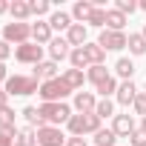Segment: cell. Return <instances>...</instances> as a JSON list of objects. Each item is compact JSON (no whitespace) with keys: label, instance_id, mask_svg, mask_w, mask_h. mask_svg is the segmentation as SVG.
Listing matches in <instances>:
<instances>
[{"label":"cell","instance_id":"12","mask_svg":"<svg viewBox=\"0 0 146 146\" xmlns=\"http://www.w3.org/2000/svg\"><path fill=\"white\" fill-rule=\"evenodd\" d=\"M35 78L43 80V83H46V80H54V78H57V63H54V60H40V63L35 66Z\"/></svg>","mask_w":146,"mask_h":146},{"label":"cell","instance_id":"46","mask_svg":"<svg viewBox=\"0 0 146 146\" xmlns=\"http://www.w3.org/2000/svg\"><path fill=\"white\" fill-rule=\"evenodd\" d=\"M143 37H146V26H143Z\"/></svg>","mask_w":146,"mask_h":146},{"label":"cell","instance_id":"45","mask_svg":"<svg viewBox=\"0 0 146 146\" xmlns=\"http://www.w3.org/2000/svg\"><path fill=\"white\" fill-rule=\"evenodd\" d=\"M140 129H143V132H146V117H143V126H140Z\"/></svg>","mask_w":146,"mask_h":146},{"label":"cell","instance_id":"44","mask_svg":"<svg viewBox=\"0 0 146 146\" xmlns=\"http://www.w3.org/2000/svg\"><path fill=\"white\" fill-rule=\"evenodd\" d=\"M137 9H143V12H146V0H140V3H137Z\"/></svg>","mask_w":146,"mask_h":146},{"label":"cell","instance_id":"34","mask_svg":"<svg viewBox=\"0 0 146 146\" xmlns=\"http://www.w3.org/2000/svg\"><path fill=\"white\" fill-rule=\"evenodd\" d=\"M29 9H32V15H49V3L46 0H29Z\"/></svg>","mask_w":146,"mask_h":146},{"label":"cell","instance_id":"29","mask_svg":"<svg viewBox=\"0 0 146 146\" xmlns=\"http://www.w3.org/2000/svg\"><path fill=\"white\" fill-rule=\"evenodd\" d=\"M95 115L103 120V117H112L115 115V106H112V100L109 98H103V100H98V106H95Z\"/></svg>","mask_w":146,"mask_h":146},{"label":"cell","instance_id":"3","mask_svg":"<svg viewBox=\"0 0 146 146\" xmlns=\"http://www.w3.org/2000/svg\"><path fill=\"white\" fill-rule=\"evenodd\" d=\"M29 37H32V26L29 23H6L3 26V40L6 43H17V46H23V43H29Z\"/></svg>","mask_w":146,"mask_h":146},{"label":"cell","instance_id":"20","mask_svg":"<svg viewBox=\"0 0 146 146\" xmlns=\"http://www.w3.org/2000/svg\"><path fill=\"white\" fill-rule=\"evenodd\" d=\"M9 12H12V17H15L17 23H23V20H26V17L32 15V9H29V3H26V0H15Z\"/></svg>","mask_w":146,"mask_h":146},{"label":"cell","instance_id":"43","mask_svg":"<svg viewBox=\"0 0 146 146\" xmlns=\"http://www.w3.org/2000/svg\"><path fill=\"white\" fill-rule=\"evenodd\" d=\"M6 100H9V95H6V89H0V109L6 106Z\"/></svg>","mask_w":146,"mask_h":146},{"label":"cell","instance_id":"13","mask_svg":"<svg viewBox=\"0 0 146 146\" xmlns=\"http://www.w3.org/2000/svg\"><path fill=\"white\" fill-rule=\"evenodd\" d=\"M123 26H126V15H120L117 9H106V29L123 32Z\"/></svg>","mask_w":146,"mask_h":146},{"label":"cell","instance_id":"27","mask_svg":"<svg viewBox=\"0 0 146 146\" xmlns=\"http://www.w3.org/2000/svg\"><path fill=\"white\" fill-rule=\"evenodd\" d=\"M115 69H117V75L126 78V80H132V75H135V63H132L129 57H120V60L115 63Z\"/></svg>","mask_w":146,"mask_h":146},{"label":"cell","instance_id":"19","mask_svg":"<svg viewBox=\"0 0 146 146\" xmlns=\"http://www.w3.org/2000/svg\"><path fill=\"white\" fill-rule=\"evenodd\" d=\"M23 117H26L32 126H37V129H46V126H49L46 117L40 115V109H35V106H26V109H23Z\"/></svg>","mask_w":146,"mask_h":146},{"label":"cell","instance_id":"40","mask_svg":"<svg viewBox=\"0 0 146 146\" xmlns=\"http://www.w3.org/2000/svg\"><path fill=\"white\" fill-rule=\"evenodd\" d=\"M66 146H89V143H86L83 137H69V140H66Z\"/></svg>","mask_w":146,"mask_h":146},{"label":"cell","instance_id":"5","mask_svg":"<svg viewBox=\"0 0 146 146\" xmlns=\"http://www.w3.org/2000/svg\"><path fill=\"white\" fill-rule=\"evenodd\" d=\"M126 35L123 32H112V29H103L100 32V37H98V46L103 49V52H109V49H123L126 46Z\"/></svg>","mask_w":146,"mask_h":146},{"label":"cell","instance_id":"24","mask_svg":"<svg viewBox=\"0 0 146 146\" xmlns=\"http://www.w3.org/2000/svg\"><path fill=\"white\" fill-rule=\"evenodd\" d=\"M126 46H129L132 54H143V52H146V37H143V35H129Z\"/></svg>","mask_w":146,"mask_h":146},{"label":"cell","instance_id":"22","mask_svg":"<svg viewBox=\"0 0 146 146\" xmlns=\"http://www.w3.org/2000/svg\"><path fill=\"white\" fill-rule=\"evenodd\" d=\"M49 26L52 29H72V17L66 15V12H52V17H49Z\"/></svg>","mask_w":146,"mask_h":146},{"label":"cell","instance_id":"23","mask_svg":"<svg viewBox=\"0 0 146 146\" xmlns=\"http://www.w3.org/2000/svg\"><path fill=\"white\" fill-rule=\"evenodd\" d=\"M69 60H72V69H89V57H86V52L83 49H72V54H69Z\"/></svg>","mask_w":146,"mask_h":146},{"label":"cell","instance_id":"14","mask_svg":"<svg viewBox=\"0 0 146 146\" xmlns=\"http://www.w3.org/2000/svg\"><path fill=\"white\" fill-rule=\"evenodd\" d=\"M83 52H86V57H89V66H103L106 52H103L98 43H86V46H83Z\"/></svg>","mask_w":146,"mask_h":146},{"label":"cell","instance_id":"37","mask_svg":"<svg viewBox=\"0 0 146 146\" xmlns=\"http://www.w3.org/2000/svg\"><path fill=\"white\" fill-rule=\"evenodd\" d=\"M132 106H135V112H137V115H143V117H146V92H137V98H135V103H132Z\"/></svg>","mask_w":146,"mask_h":146},{"label":"cell","instance_id":"33","mask_svg":"<svg viewBox=\"0 0 146 146\" xmlns=\"http://www.w3.org/2000/svg\"><path fill=\"white\" fill-rule=\"evenodd\" d=\"M9 126H15V112L9 106H3L0 109V129H9Z\"/></svg>","mask_w":146,"mask_h":146},{"label":"cell","instance_id":"2","mask_svg":"<svg viewBox=\"0 0 146 146\" xmlns=\"http://www.w3.org/2000/svg\"><path fill=\"white\" fill-rule=\"evenodd\" d=\"M6 95H35V92H40V86H37V78L32 75V78H23V75H15V78H9L6 80Z\"/></svg>","mask_w":146,"mask_h":146},{"label":"cell","instance_id":"31","mask_svg":"<svg viewBox=\"0 0 146 146\" xmlns=\"http://www.w3.org/2000/svg\"><path fill=\"white\" fill-rule=\"evenodd\" d=\"M89 26H106V9H100V6H95V12H92V17H89Z\"/></svg>","mask_w":146,"mask_h":146},{"label":"cell","instance_id":"4","mask_svg":"<svg viewBox=\"0 0 146 146\" xmlns=\"http://www.w3.org/2000/svg\"><path fill=\"white\" fill-rule=\"evenodd\" d=\"M40 115L46 117V123H69V117H72V109L66 106V103H43L40 106Z\"/></svg>","mask_w":146,"mask_h":146},{"label":"cell","instance_id":"7","mask_svg":"<svg viewBox=\"0 0 146 146\" xmlns=\"http://www.w3.org/2000/svg\"><path fill=\"white\" fill-rule=\"evenodd\" d=\"M69 137H63V132L57 126H46V129H37V143L40 146H63Z\"/></svg>","mask_w":146,"mask_h":146},{"label":"cell","instance_id":"36","mask_svg":"<svg viewBox=\"0 0 146 146\" xmlns=\"http://www.w3.org/2000/svg\"><path fill=\"white\" fill-rule=\"evenodd\" d=\"M86 132H92V135H98L100 132V117L92 112V115H86Z\"/></svg>","mask_w":146,"mask_h":146},{"label":"cell","instance_id":"10","mask_svg":"<svg viewBox=\"0 0 146 146\" xmlns=\"http://www.w3.org/2000/svg\"><path fill=\"white\" fill-rule=\"evenodd\" d=\"M49 54H52V60H54V63H57V60H63V57H69V54H72L69 40H66V37H52V43H49Z\"/></svg>","mask_w":146,"mask_h":146},{"label":"cell","instance_id":"9","mask_svg":"<svg viewBox=\"0 0 146 146\" xmlns=\"http://www.w3.org/2000/svg\"><path fill=\"white\" fill-rule=\"evenodd\" d=\"M95 106H98V98H95L92 92H78V95H75V109H78L80 115H92Z\"/></svg>","mask_w":146,"mask_h":146},{"label":"cell","instance_id":"38","mask_svg":"<svg viewBox=\"0 0 146 146\" xmlns=\"http://www.w3.org/2000/svg\"><path fill=\"white\" fill-rule=\"evenodd\" d=\"M129 140H132V146H146V132L143 129H135L129 135Z\"/></svg>","mask_w":146,"mask_h":146},{"label":"cell","instance_id":"28","mask_svg":"<svg viewBox=\"0 0 146 146\" xmlns=\"http://www.w3.org/2000/svg\"><path fill=\"white\" fill-rule=\"evenodd\" d=\"M115 140H117V135L112 129H100L95 135V146H115Z\"/></svg>","mask_w":146,"mask_h":146},{"label":"cell","instance_id":"30","mask_svg":"<svg viewBox=\"0 0 146 146\" xmlns=\"http://www.w3.org/2000/svg\"><path fill=\"white\" fill-rule=\"evenodd\" d=\"M0 146H17V129L15 126L0 129Z\"/></svg>","mask_w":146,"mask_h":146},{"label":"cell","instance_id":"18","mask_svg":"<svg viewBox=\"0 0 146 146\" xmlns=\"http://www.w3.org/2000/svg\"><path fill=\"white\" fill-rule=\"evenodd\" d=\"M92 12H95V3H89V0H80V3H75V9H72V15L78 20H83V23H89Z\"/></svg>","mask_w":146,"mask_h":146},{"label":"cell","instance_id":"39","mask_svg":"<svg viewBox=\"0 0 146 146\" xmlns=\"http://www.w3.org/2000/svg\"><path fill=\"white\" fill-rule=\"evenodd\" d=\"M9 54H12V49H9V43H6V40H0V63H3V60H6Z\"/></svg>","mask_w":146,"mask_h":146},{"label":"cell","instance_id":"42","mask_svg":"<svg viewBox=\"0 0 146 146\" xmlns=\"http://www.w3.org/2000/svg\"><path fill=\"white\" fill-rule=\"evenodd\" d=\"M9 9H12V3H6V0H0V15H6Z\"/></svg>","mask_w":146,"mask_h":146},{"label":"cell","instance_id":"26","mask_svg":"<svg viewBox=\"0 0 146 146\" xmlns=\"http://www.w3.org/2000/svg\"><path fill=\"white\" fill-rule=\"evenodd\" d=\"M86 78L98 86V83H103V80L109 78V72H106V66H89V69H86Z\"/></svg>","mask_w":146,"mask_h":146},{"label":"cell","instance_id":"1","mask_svg":"<svg viewBox=\"0 0 146 146\" xmlns=\"http://www.w3.org/2000/svg\"><path fill=\"white\" fill-rule=\"evenodd\" d=\"M72 89H69V83L63 80V78H54V80H46V83H40V98H43V103H63V98L69 95Z\"/></svg>","mask_w":146,"mask_h":146},{"label":"cell","instance_id":"11","mask_svg":"<svg viewBox=\"0 0 146 146\" xmlns=\"http://www.w3.org/2000/svg\"><path fill=\"white\" fill-rule=\"evenodd\" d=\"M66 40H69V46L83 49V46H86V26H83V23H72V29L66 32Z\"/></svg>","mask_w":146,"mask_h":146},{"label":"cell","instance_id":"41","mask_svg":"<svg viewBox=\"0 0 146 146\" xmlns=\"http://www.w3.org/2000/svg\"><path fill=\"white\" fill-rule=\"evenodd\" d=\"M9 80V72H6V63H0V83Z\"/></svg>","mask_w":146,"mask_h":146},{"label":"cell","instance_id":"25","mask_svg":"<svg viewBox=\"0 0 146 146\" xmlns=\"http://www.w3.org/2000/svg\"><path fill=\"white\" fill-rule=\"evenodd\" d=\"M35 143H37V135H35V129H32V126L17 129V146H35Z\"/></svg>","mask_w":146,"mask_h":146},{"label":"cell","instance_id":"8","mask_svg":"<svg viewBox=\"0 0 146 146\" xmlns=\"http://www.w3.org/2000/svg\"><path fill=\"white\" fill-rule=\"evenodd\" d=\"M135 129H137V126H135L132 115H115V123H112V132H115L117 137H129V135H132Z\"/></svg>","mask_w":146,"mask_h":146},{"label":"cell","instance_id":"16","mask_svg":"<svg viewBox=\"0 0 146 146\" xmlns=\"http://www.w3.org/2000/svg\"><path fill=\"white\" fill-rule=\"evenodd\" d=\"M32 37H35L37 46H40V43H52V26H49V23H35V26H32Z\"/></svg>","mask_w":146,"mask_h":146},{"label":"cell","instance_id":"32","mask_svg":"<svg viewBox=\"0 0 146 146\" xmlns=\"http://www.w3.org/2000/svg\"><path fill=\"white\" fill-rule=\"evenodd\" d=\"M98 92H100L103 98H109L112 92H117V80H115V78H106L103 83H98Z\"/></svg>","mask_w":146,"mask_h":146},{"label":"cell","instance_id":"21","mask_svg":"<svg viewBox=\"0 0 146 146\" xmlns=\"http://www.w3.org/2000/svg\"><path fill=\"white\" fill-rule=\"evenodd\" d=\"M63 80L69 83V89H80V86H83V80H86V75H83L80 69H66Z\"/></svg>","mask_w":146,"mask_h":146},{"label":"cell","instance_id":"15","mask_svg":"<svg viewBox=\"0 0 146 146\" xmlns=\"http://www.w3.org/2000/svg\"><path fill=\"white\" fill-rule=\"evenodd\" d=\"M135 98H137V89H135V83H132V80H126V83H120V86H117V100H120L123 106L135 103Z\"/></svg>","mask_w":146,"mask_h":146},{"label":"cell","instance_id":"35","mask_svg":"<svg viewBox=\"0 0 146 146\" xmlns=\"http://www.w3.org/2000/svg\"><path fill=\"white\" fill-rule=\"evenodd\" d=\"M115 9H117L120 15H132V12L137 9V3H135V0H117V3H115Z\"/></svg>","mask_w":146,"mask_h":146},{"label":"cell","instance_id":"17","mask_svg":"<svg viewBox=\"0 0 146 146\" xmlns=\"http://www.w3.org/2000/svg\"><path fill=\"white\" fill-rule=\"evenodd\" d=\"M69 132H72V137H83L86 135V115H72L69 117Z\"/></svg>","mask_w":146,"mask_h":146},{"label":"cell","instance_id":"6","mask_svg":"<svg viewBox=\"0 0 146 146\" xmlns=\"http://www.w3.org/2000/svg\"><path fill=\"white\" fill-rule=\"evenodd\" d=\"M15 57L20 60V63H40V57H43V49L37 46V43H23V46H17L15 49Z\"/></svg>","mask_w":146,"mask_h":146}]
</instances>
